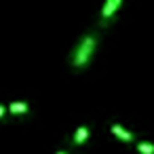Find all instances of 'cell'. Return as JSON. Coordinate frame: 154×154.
<instances>
[{
    "instance_id": "1",
    "label": "cell",
    "mask_w": 154,
    "mask_h": 154,
    "mask_svg": "<svg viewBox=\"0 0 154 154\" xmlns=\"http://www.w3.org/2000/svg\"><path fill=\"white\" fill-rule=\"evenodd\" d=\"M97 45H99V36L97 34H85L80 40H78V45L72 49V55H70V66L74 68V70H82V68H87V63L91 61V57H93V53H95V49H97Z\"/></svg>"
},
{
    "instance_id": "2",
    "label": "cell",
    "mask_w": 154,
    "mask_h": 154,
    "mask_svg": "<svg viewBox=\"0 0 154 154\" xmlns=\"http://www.w3.org/2000/svg\"><path fill=\"white\" fill-rule=\"evenodd\" d=\"M122 5V0H106V5H103V11H101V28H106L114 15V11Z\"/></svg>"
},
{
    "instance_id": "3",
    "label": "cell",
    "mask_w": 154,
    "mask_h": 154,
    "mask_svg": "<svg viewBox=\"0 0 154 154\" xmlns=\"http://www.w3.org/2000/svg\"><path fill=\"white\" fill-rule=\"evenodd\" d=\"M89 137H91V129H89L87 125H80V127L76 129L74 137H72V146H80V143H85Z\"/></svg>"
},
{
    "instance_id": "4",
    "label": "cell",
    "mask_w": 154,
    "mask_h": 154,
    "mask_svg": "<svg viewBox=\"0 0 154 154\" xmlns=\"http://www.w3.org/2000/svg\"><path fill=\"white\" fill-rule=\"evenodd\" d=\"M110 131H112V133H114L118 139H122V141H133V139H135V137H133V133H131V131H125V129H122L118 122H112Z\"/></svg>"
},
{
    "instance_id": "5",
    "label": "cell",
    "mask_w": 154,
    "mask_h": 154,
    "mask_svg": "<svg viewBox=\"0 0 154 154\" xmlns=\"http://www.w3.org/2000/svg\"><path fill=\"white\" fill-rule=\"evenodd\" d=\"M9 112L11 114H28L30 106L26 101H13V103H9Z\"/></svg>"
},
{
    "instance_id": "6",
    "label": "cell",
    "mask_w": 154,
    "mask_h": 154,
    "mask_svg": "<svg viewBox=\"0 0 154 154\" xmlns=\"http://www.w3.org/2000/svg\"><path fill=\"white\" fill-rule=\"evenodd\" d=\"M137 150H139V154H154V143H150V141H139V143H137Z\"/></svg>"
},
{
    "instance_id": "7",
    "label": "cell",
    "mask_w": 154,
    "mask_h": 154,
    "mask_svg": "<svg viewBox=\"0 0 154 154\" xmlns=\"http://www.w3.org/2000/svg\"><path fill=\"white\" fill-rule=\"evenodd\" d=\"M5 114H7V108H5V106H0V118H2Z\"/></svg>"
},
{
    "instance_id": "8",
    "label": "cell",
    "mask_w": 154,
    "mask_h": 154,
    "mask_svg": "<svg viewBox=\"0 0 154 154\" xmlns=\"http://www.w3.org/2000/svg\"><path fill=\"white\" fill-rule=\"evenodd\" d=\"M57 154H68V152H66V150H59V152H57Z\"/></svg>"
}]
</instances>
